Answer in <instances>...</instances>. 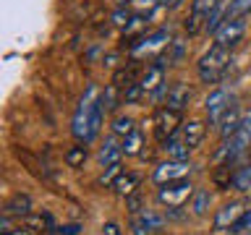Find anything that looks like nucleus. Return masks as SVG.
I'll list each match as a JSON object with an SVG mask.
<instances>
[{
    "instance_id": "b1692460",
    "label": "nucleus",
    "mask_w": 251,
    "mask_h": 235,
    "mask_svg": "<svg viewBox=\"0 0 251 235\" xmlns=\"http://www.w3.org/2000/svg\"><path fill=\"white\" fill-rule=\"evenodd\" d=\"M220 5V0H191V13L194 16H201V19H207V16L215 11Z\"/></svg>"
},
{
    "instance_id": "ddd939ff",
    "label": "nucleus",
    "mask_w": 251,
    "mask_h": 235,
    "mask_svg": "<svg viewBox=\"0 0 251 235\" xmlns=\"http://www.w3.org/2000/svg\"><path fill=\"white\" fill-rule=\"evenodd\" d=\"M165 154H168V160H178V162H188V154H191V146L186 144L183 139H168L165 141Z\"/></svg>"
},
{
    "instance_id": "f03ea898",
    "label": "nucleus",
    "mask_w": 251,
    "mask_h": 235,
    "mask_svg": "<svg viewBox=\"0 0 251 235\" xmlns=\"http://www.w3.org/2000/svg\"><path fill=\"white\" fill-rule=\"evenodd\" d=\"M251 149V115H246L238 125V131L230 139H225L223 149H220V160L225 164H235Z\"/></svg>"
},
{
    "instance_id": "393cba45",
    "label": "nucleus",
    "mask_w": 251,
    "mask_h": 235,
    "mask_svg": "<svg viewBox=\"0 0 251 235\" xmlns=\"http://www.w3.org/2000/svg\"><path fill=\"white\" fill-rule=\"evenodd\" d=\"M118 92H121V86H115V84H110L107 89H105V94H102V107L105 110H115L118 105H121V97H118Z\"/></svg>"
},
{
    "instance_id": "423d86ee",
    "label": "nucleus",
    "mask_w": 251,
    "mask_h": 235,
    "mask_svg": "<svg viewBox=\"0 0 251 235\" xmlns=\"http://www.w3.org/2000/svg\"><path fill=\"white\" fill-rule=\"evenodd\" d=\"M178 125H180V113H178V110L165 107L154 118V136L160 139V141H168V139L176 136Z\"/></svg>"
},
{
    "instance_id": "a878e982",
    "label": "nucleus",
    "mask_w": 251,
    "mask_h": 235,
    "mask_svg": "<svg viewBox=\"0 0 251 235\" xmlns=\"http://www.w3.org/2000/svg\"><path fill=\"white\" fill-rule=\"evenodd\" d=\"M209 201H212V196L209 191H196L194 193V204H191V209H194V214H207V209H209Z\"/></svg>"
},
{
    "instance_id": "e433bc0d",
    "label": "nucleus",
    "mask_w": 251,
    "mask_h": 235,
    "mask_svg": "<svg viewBox=\"0 0 251 235\" xmlns=\"http://www.w3.org/2000/svg\"><path fill=\"white\" fill-rule=\"evenodd\" d=\"M3 235H31L29 227H24V230H13V233H3Z\"/></svg>"
},
{
    "instance_id": "7ed1b4c3",
    "label": "nucleus",
    "mask_w": 251,
    "mask_h": 235,
    "mask_svg": "<svg viewBox=\"0 0 251 235\" xmlns=\"http://www.w3.org/2000/svg\"><path fill=\"white\" fill-rule=\"evenodd\" d=\"M191 183L188 180H176V183H165L160 191H157V201L162 207H170V209H178L191 199Z\"/></svg>"
},
{
    "instance_id": "f8f14e48",
    "label": "nucleus",
    "mask_w": 251,
    "mask_h": 235,
    "mask_svg": "<svg viewBox=\"0 0 251 235\" xmlns=\"http://www.w3.org/2000/svg\"><path fill=\"white\" fill-rule=\"evenodd\" d=\"M188 102H191V89H188V84H176L173 89H168V107L170 110L183 113Z\"/></svg>"
},
{
    "instance_id": "cd10ccee",
    "label": "nucleus",
    "mask_w": 251,
    "mask_h": 235,
    "mask_svg": "<svg viewBox=\"0 0 251 235\" xmlns=\"http://www.w3.org/2000/svg\"><path fill=\"white\" fill-rule=\"evenodd\" d=\"M233 186L238 188V191H251V164H249V167H241V170H235Z\"/></svg>"
},
{
    "instance_id": "72a5a7b5",
    "label": "nucleus",
    "mask_w": 251,
    "mask_h": 235,
    "mask_svg": "<svg viewBox=\"0 0 251 235\" xmlns=\"http://www.w3.org/2000/svg\"><path fill=\"white\" fill-rule=\"evenodd\" d=\"M102 235H123V233H121V227H118L115 222H105L102 225Z\"/></svg>"
},
{
    "instance_id": "c9c22d12",
    "label": "nucleus",
    "mask_w": 251,
    "mask_h": 235,
    "mask_svg": "<svg viewBox=\"0 0 251 235\" xmlns=\"http://www.w3.org/2000/svg\"><path fill=\"white\" fill-rule=\"evenodd\" d=\"M128 19H131V16H128V11H118V13H115V24H121V26H123V24L128 26V24H131Z\"/></svg>"
},
{
    "instance_id": "7c9ffc66",
    "label": "nucleus",
    "mask_w": 251,
    "mask_h": 235,
    "mask_svg": "<svg viewBox=\"0 0 251 235\" xmlns=\"http://www.w3.org/2000/svg\"><path fill=\"white\" fill-rule=\"evenodd\" d=\"M243 230H249V233H251V209H246V212H243V214H241V219L233 225V230H230V233H243Z\"/></svg>"
},
{
    "instance_id": "2f4dec72",
    "label": "nucleus",
    "mask_w": 251,
    "mask_h": 235,
    "mask_svg": "<svg viewBox=\"0 0 251 235\" xmlns=\"http://www.w3.org/2000/svg\"><path fill=\"white\" fill-rule=\"evenodd\" d=\"M121 175V162L118 164H110V167H105V172H102L100 183H115V178Z\"/></svg>"
},
{
    "instance_id": "39448f33",
    "label": "nucleus",
    "mask_w": 251,
    "mask_h": 235,
    "mask_svg": "<svg viewBox=\"0 0 251 235\" xmlns=\"http://www.w3.org/2000/svg\"><path fill=\"white\" fill-rule=\"evenodd\" d=\"M243 34H246V16H243V19H227V21H223V26L215 31V45H223L227 50H233V47H238Z\"/></svg>"
},
{
    "instance_id": "c85d7f7f",
    "label": "nucleus",
    "mask_w": 251,
    "mask_h": 235,
    "mask_svg": "<svg viewBox=\"0 0 251 235\" xmlns=\"http://www.w3.org/2000/svg\"><path fill=\"white\" fill-rule=\"evenodd\" d=\"M52 219L47 214H26V227L29 230H45V227H50Z\"/></svg>"
},
{
    "instance_id": "473e14b6",
    "label": "nucleus",
    "mask_w": 251,
    "mask_h": 235,
    "mask_svg": "<svg viewBox=\"0 0 251 235\" xmlns=\"http://www.w3.org/2000/svg\"><path fill=\"white\" fill-rule=\"evenodd\" d=\"M126 201H128V209H131V214H139L141 212V196L133 191L131 196H126Z\"/></svg>"
},
{
    "instance_id": "5701e85b",
    "label": "nucleus",
    "mask_w": 251,
    "mask_h": 235,
    "mask_svg": "<svg viewBox=\"0 0 251 235\" xmlns=\"http://www.w3.org/2000/svg\"><path fill=\"white\" fill-rule=\"evenodd\" d=\"M86 157H89V152H86V146L76 144V146H71V149H68L66 162H68V167H81V164L86 162Z\"/></svg>"
},
{
    "instance_id": "4c0bfd02",
    "label": "nucleus",
    "mask_w": 251,
    "mask_h": 235,
    "mask_svg": "<svg viewBox=\"0 0 251 235\" xmlns=\"http://www.w3.org/2000/svg\"><path fill=\"white\" fill-rule=\"evenodd\" d=\"M118 3H128V0H118Z\"/></svg>"
},
{
    "instance_id": "1a4fd4ad",
    "label": "nucleus",
    "mask_w": 251,
    "mask_h": 235,
    "mask_svg": "<svg viewBox=\"0 0 251 235\" xmlns=\"http://www.w3.org/2000/svg\"><path fill=\"white\" fill-rule=\"evenodd\" d=\"M243 212H246V209L241 207V201L225 204V207L217 212V217H215V230H217V233H225V230L230 233V230H233V225L241 219Z\"/></svg>"
},
{
    "instance_id": "f3484780",
    "label": "nucleus",
    "mask_w": 251,
    "mask_h": 235,
    "mask_svg": "<svg viewBox=\"0 0 251 235\" xmlns=\"http://www.w3.org/2000/svg\"><path fill=\"white\" fill-rule=\"evenodd\" d=\"M5 214H16V217H26L29 212H31V199L26 193H16L11 201L5 204Z\"/></svg>"
},
{
    "instance_id": "9b49d317",
    "label": "nucleus",
    "mask_w": 251,
    "mask_h": 235,
    "mask_svg": "<svg viewBox=\"0 0 251 235\" xmlns=\"http://www.w3.org/2000/svg\"><path fill=\"white\" fill-rule=\"evenodd\" d=\"M162 76H165V68H162V60H154L152 66L147 68V73L141 76V89H144V94H154L157 89H160L162 84Z\"/></svg>"
},
{
    "instance_id": "2eb2a0df",
    "label": "nucleus",
    "mask_w": 251,
    "mask_h": 235,
    "mask_svg": "<svg viewBox=\"0 0 251 235\" xmlns=\"http://www.w3.org/2000/svg\"><path fill=\"white\" fill-rule=\"evenodd\" d=\"M123 157V146L115 144V139H107L100 149V164L102 167H110V164H118Z\"/></svg>"
},
{
    "instance_id": "bb28decb",
    "label": "nucleus",
    "mask_w": 251,
    "mask_h": 235,
    "mask_svg": "<svg viewBox=\"0 0 251 235\" xmlns=\"http://www.w3.org/2000/svg\"><path fill=\"white\" fill-rule=\"evenodd\" d=\"M136 128H133V120L128 115H118L115 120H113V133H118V136H128V133H133Z\"/></svg>"
},
{
    "instance_id": "20e7f679",
    "label": "nucleus",
    "mask_w": 251,
    "mask_h": 235,
    "mask_svg": "<svg viewBox=\"0 0 251 235\" xmlns=\"http://www.w3.org/2000/svg\"><path fill=\"white\" fill-rule=\"evenodd\" d=\"M94 97H97V89L89 86L84 94V99L78 102V110L74 115V136L78 141H84L86 144V133H89V118H92V105H94Z\"/></svg>"
},
{
    "instance_id": "0eeeda50",
    "label": "nucleus",
    "mask_w": 251,
    "mask_h": 235,
    "mask_svg": "<svg viewBox=\"0 0 251 235\" xmlns=\"http://www.w3.org/2000/svg\"><path fill=\"white\" fill-rule=\"evenodd\" d=\"M188 172H191V164L188 162H178V160H168L162 162L160 167L154 170V183H176V180H183Z\"/></svg>"
},
{
    "instance_id": "6ab92c4d",
    "label": "nucleus",
    "mask_w": 251,
    "mask_h": 235,
    "mask_svg": "<svg viewBox=\"0 0 251 235\" xmlns=\"http://www.w3.org/2000/svg\"><path fill=\"white\" fill-rule=\"evenodd\" d=\"M102 99H94V105H92V118H89V133H86V144H92L94 139H97V133H100V125H102Z\"/></svg>"
},
{
    "instance_id": "c756f323",
    "label": "nucleus",
    "mask_w": 251,
    "mask_h": 235,
    "mask_svg": "<svg viewBox=\"0 0 251 235\" xmlns=\"http://www.w3.org/2000/svg\"><path fill=\"white\" fill-rule=\"evenodd\" d=\"M144 97V89H141V84L136 81L133 86H128V89H123V102H136Z\"/></svg>"
},
{
    "instance_id": "a211bd4d",
    "label": "nucleus",
    "mask_w": 251,
    "mask_h": 235,
    "mask_svg": "<svg viewBox=\"0 0 251 235\" xmlns=\"http://www.w3.org/2000/svg\"><path fill=\"white\" fill-rule=\"evenodd\" d=\"M131 217L136 219V222L144 225L149 233H152V230H160V227L165 225V217H162V214H157L154 209H141L139 214H131Z\"/></svg>"
},
{
    "instance_id": "6e6552de",
    "label": "nucleus",
    "mask_w": 251,
    "mask_h": 235,
    "mask_svg": "<svg viewBox=\"0 0 251 235\" xmlns=\"http://www.w3.org/2000/svg\"><path fill=\"white\" fill-rule=\"evenodd\" d=\"M230 105H233V94L227 92V89H215V92H212L209 97H207V102H204V110H207L209 123L217 125V120L223 118V113Z\"/></svg>"
},
{
    "instance_id": "f257e3e1",
    "label": "nucleus",
    "mask_w": 251,
    "mask_h": 235,
    "mask_svg": "<svg viewBox=\"0 0 251 235\" xmlns=\"http://www.w3.org/2000/svg\"><path fill=\"white\" fill-rule=\"evenodd\" d=\"M227 63H230V50L223 45H212L207 52L196 63V70H199V78L204 84H217L220 78L225 76Z\"/></svg>"
},
{
    "instance_id": "4468645a",
    "label": "nucleus",
    "mask_w": 251,
    "mask_h": 235,
    "mask_svg": "<svg viewBox=\"0 0 251 235\" xmlns=\"http://www.w3.org/2000/svg\"><path fill=\"white\" fill-rule=\"evenodd\" d=\"M180 139H183L191 149H196V146L201 144V139H204V123H201V120H188V123H183Z\"/></svg>"
},
{
    "instance_id": "aec40b11",
    "label": "nucleus",
    "mask_w": 251,
    "mask_h": 235,
    "mask_svg": "<svg viewBox=\"0 0 251 235\" xmlns=\"http://www.w3.org/2000/svg\"><path fill=\"white\" fill-rule=\"evenodd\" d=\"M136 73H139V66H136V63H131L128 68H121V70L113 76V84L121 86V89H128V86L136 84Z\"/></svg>"
},
{
    "instance_id": "f704fd0d",
    "label": "nucleus",
    "mask_w": 251,
    "mask_h": 235,
    "mask_svg": "<svg viewBox=\"0 0 251 235\" xmlns=\"http://www.w3.org/2000/svg\"><path fill=\"white\" fill-rule=\"evenodd\" d=\"M58 233L60 235H78V233H81V225H63Z\"/></svg>"
},
{
    "instance_id": "412c9836",
    "label": "nucleus",
    "mask_w": 251,
    "mask_h": 235,
    "mask_svg": "<svg viewBox=\"0 0 251 235\" xmlns=\"http://www.w3.org/2000/svg\"><path fill=\"white\" fill-rule=\"evenodd\" d=\"M251 13V0H230V5L225 8V21L227 19H243Z\"/></svg>"
},
{
    "instance_id": "58836bf2",
    "label": "nucleus",
    "mask_w": 251,
    "mask_h": 235,
    "mask_svg": "<svg viewBox=\"0 0 251 235\" xmlns=\"http://www.w3.org/2000/svg\"><path fill=\"white\" fill-rule=\"evenodd\" d=\"M249 235H251V233H249Z\"/></svg>"
},
{
    "instance_id": "dca6fc26",
    "label": "nucleus",
    "mask_w": 251,
    "mask_h": 235,
    "mask_svg": "<svg viewBox=\"0 0 251 235\" xmlns=\"http://www.w3.org/2000/svg\"><path fill=\"white\" fill-rule=\"evenodd\" d=\"M141 183V178L136 175V172H121V175L115 178V193H121V196H131L133 191H136V186Z\"/></svg>"
},
{
    "instance_id": "9d476101",
    "label": "nucleus",
    "mask_w": 251,
    "mask_h": 235,
    "mask_svg": "<svg viewBox=\"0 0 251 235\" xmlns=\"http://www.w3.org/2000/svg\"><path fill=\"white\" fill-rule=\"evenodd\" d=\"M241 110H238V105H230L223 113V118L217 120V128H220V136L223 139H230L235 131H238V125H241Z\"/></svg>"
},
{
    "instance_id": "4be33fe9",
    "label": "nucleus",
    "mask_w": 251,
    "mask_h": 235,
    "mask_svg": "<svg viewBox=\"0 0 251 235\" xmlns=\"http://www.w3.org/2000/svg\"><path fill=\"white\" fill-rule=\"evenodd\" d=\"M141 141H144V136H141V131H133V133H128V136L123 139V154L126 157H133V154H139L141 152Z\"/></svg>"
}]
</instances>
